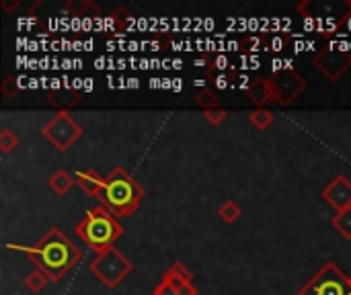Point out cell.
Wrapping results in <instances>:
<instances>
[{"label": "cell", "instance_id": "6da1fadb", "mask_svg": "<svg viewBox=\"0 0 351 295\" xmlns=\"http://www.w3.org/2000/svg\"><path fill=\"white\" fill-rule=\"evenodd\" d=\"M78 234L84 236L90 244H95L99 248V246L107 244L113 238V234H117V230H113L111 220L103 211H93L90 218L86 220V224L78 228Z\"/></svg>", "mask_w": 351, "mask_h": 295}, {"label": "cell", "instance_id": "7a4b0ae2", "mask_svg": "<svg viewBox=\"0 0 351 295\" xmlns=\"http://www.w3.org/2000/svg\"><path fill=\"white\" fill-rule=\"evenodd\" d=\"M39 255H41V265L53 275H58L64 267H68V242L43 246Z\"/></svg>", "mask_w": 351, "mask_h": 295}, {"label": "cell", "instance_id": "3957f363", "mask_svg": "<svg viewBox=\"0 0 351 295\" xmlns=\"http://www.w3.org/2000/svg\"><path fill=\"white\" fill-rule=\"evenodd\" d=\"M132 193H134V185L130 179H113L111 183H107V201L117 207V209H125L132 203Z\"/></svg>", "mask_w": 351, "mask_h": 295}, {"label": "cell", "instance_id": "277c9868", "mask_svg": "<svg viewBox=\"0 0 351 295\" xmlns=\"http://www.w3.org/2000/svg\"><path fill=\"white\" fill-rule=\"evenodd\" d=\"M313 294L315 295H346L343 292V285L339 281H321L313 287Z\"/></svg>", "mask_w": 351, "mask_h": 295}, {"label": "cell", "instance_id": "5b68a950", "mask_svg": "<svg viewBox=\"0 0 351 295\" xmlns=\"http://www.w3.org/2000/svg\"><path fill=\"white\" fill-rule=\"evenodd\" d=\"M341 218H343V220H348V224H343V222H335V224L341 228V232L346 230V236H351V211H343V214H341Z\"/></svg>", "mask_w": 351, "mask_h": 295}, {"label": "cell", "instance_id": "8992f818", "mask_svg": "<svg viewBox=\"0 0 351 295\" xmlns=\"http://www.w3.org/2000/svg\"><path fill=\"white\" fill-rule=\"evenodd\" d=\"M222 216H224V220H234V218L239 216V209H237L234 205H226V207L222 209Z\"/></svg>", "mask_w": 351, "mask_h": 295}, {"label": "cell", "instance_id": "52a82bcc", "mask_svg": "<svg viewBox=\"0 0 351 295\" xmlns=\"http://www.w3.org/2000/svg\"><path fill=\"white\" fill-rule=\"evenodd\" d=\"M216 66H218L220 70H224V68L228 66V57H226V55H218V57H216Z\"/></svg>", "mask_w": 351, "mask_h": 295}, {"label": "cell", "instance_id": "ba28073f", "mask_svg": "<svg viewBox=\"0 0 351 295\" xmlns=\"http://www.w3.org/2000/svg\"><path fill=\"white\" fill-rule=\"evenodd\" d=\"M107 62H109L107 57H97V60H95V68H97V70H103V68H107V66H105Z\"/></svg>", "mask_w": 351, "mask_h": 295}, {"label": "cell", "instance_id": "9c48e42d", "mask_svg": "<svg viewBox=\"0 0 351 295\" xmlns=\"http://www.w3.org/2000/svg\"><path fill=\"white\" fill-rule=\"evenodd\" d=\"M216 86H218V88H226V86H228V78H226V76H218V78H216Z\"/></svg>", "mask_w": 351, "mask_h": 295}, {"label": "cell", "instance_id": "30bf717a", "mask_svg": "<svg viewBox=\"0 0 351 295\" xmlns=\"http://www.w3.org/2000/svg\"><path fill=\"white\" fill-rule=\"evenodd\" d=\"M271 47H274L276 51H282V47H284V41H282L280 37H276V39L271 41Z\"/></svg>", "mask_w": 351, "mask_h": 295}, {"label": "cell", "instance_id": "8fae6325", "mask_svg": "<svg viewBox=\"0 0 351 295\" xmlns=\"http://www.w3.org/2000/svg\"><path fill=\"white\" fill-rule=\"evenodd\" d=\"M284 66H286V62H284V60H274V62H271V68H274V72L282 70Z\"/></svg>", "mask_w": 351, "mask_h": 295}, {"label": "cell", "instance_id": "7c38bea8", "mask_svg": "<svg viewBox=\"0 0 351 295\" xmlns=\"http://www.w3.org/2000/svg\"><path fill=\"white\" fill-rule=\"evenodd\" d=\"M62 68H64V70H70V68H74V60H70V57L62 60Z\"/></svg>", "mask_w": 351, "mask_h": 295}, {"label": "cell", "instance_id": "4fadbf2b", "mask_svg": "<svg viewBox=\"0 0 351 295\" xmlns=\"http://www.w3.org/2000/svg\"><path fill=\"white\" fill-rule=\"evenodd\" d=\"M125 82H128L130 88H138V86H140V80H138V78H128Z\"/></svg>", "mask_w": 351, "mask_h": 295}, {"label": "cell", "instance_id": "5bb4252c", "mask_svg": "<svg viewBox=\"0 0 351 295\" xmlns=\"http://www.w3.org/2000/svg\"><path fill=\"white\" fill-rule=\"evenodd\" d=\"M138 68H142V70H148V68H152V62H148V60H140Z\"/></svg>", "mask_w": 351, "mask_h": 295}, {"label": "cell", "instance_id": "9a60e30c", "mask_svg": "<svg viewBox=\"0 0 351 295\" xmlns=\"http://www.w3.org/2000/svg\"><path fill=\"white\" fill-rule=\"evenodd\" d=\"M183 88V80L181 78H175L173 80V90H181Z\"/></svg>", "mask_w": 351, "mask_h": 295}, {"label": "cell", "instance_id": "2e32d148", "mask_svg": "<svg viewBox=\"0 0 351 295\" xmlns=\"http://www.w3.org/2000/svg\"><path fill=\"white\" fill-rule=\"evenodd\" d=\"M37 86H41V80H37V78H29V88H37Z\"/></svg>", "mask_w": 351, "mask_h": 295}, {"label": "cell", "instance_id": "e0dca14e", "mask_svg": "<svg viewBox=\"0 0 351 295\" xmlns=\"http://www.w3.org/2000/svg\"><path fill=\"white\" fill-rule=\"evenodd\" d=\"M82 88L88 92V90H93V80L90 78H84V84H82Z\"/></svg>", "mask_w": 351, "mask_h": 295}, {"label": "cell", "instance_id": "ac0fdd59", "mask_svg": "<svg viewBox=\"0 0 351 295\" xmlns=\"http://www.w3.org/2000/svg\"><path fill=\"white\" fill-rule=\"evenodd\" d=\"M82 84H84L82 78H74V80H72V86H74V88H82Z\"/></svg>", "mask_w": 351, "mask_h": 295}, {"label": "cell", "instance_id": "d6986e66", "mask_svg": "<svg viewBox=\"0 0 351 295\" xmlns=\"http://www.w3.org/2000/svg\"><path fill=\"white\" fill-rule=\"evenodd\" d=\"M150 86H152V88H158V86H162V80H158V78H152V80H150Z\"/></svg>", "mask_w": 351, "mask_h": 295}, {"label": "cell", "instance_id": "ffe728a7", "mask_svg": "<svg viewBox=\"0 0 351 295\" xmlns=\"http://www.w3.org/2000/svg\"><path fill=\"white\" fill-rule=\"evenodd\" d=\"M162 88H173V80L171 78H162Z\"/></svg>", "mask_w": 351, "mask_h": 295}, {"label": "cell", "instance_id": "44dd1931", "mask_svg": "<svg viewBox=\"0 0 351 295\" xmlns=\"http://www.w3.org/2000/svg\"><path fill=\"white\" fill-rule=\"evenodd\" d=\"M93 45H95V41H93V39H86V41H84V49H86V51H90V49H93Z\"/></svg>", "mask_w": 351, "mask_h": 295}, {"label": "cell", "instance_id": "7402d4cb", "mask_svg": "<svg viewBox=\"0 0 351 295\" xmlns=\"http://www.w3.org/2000/svg\"><path fill=\"white\" fill-rule=\"evenodd\" d=\"M282 23H284V27H290V21H288V18H284ZM271 25H280V21H278V18H274V21H271Z\"/></svg>", "mask_w": 351, "mask_h": 295}, {"label": "cell", "instance_id": "603a6c76", "mask_svg": "<svg viewBox=\"0 0 351 295\" xmlns=\"http://www.w3.org/2000/svg\"><path fill=\"white\" fill-rule=\"evenodd\" d=\"M226 49H239V43L237 41H228L226 43Z\"/></svg>", "mask_w": 351, "mask_h": 295}, {"label": "cell", "instance_id": "cb8c5ba5", "mask_svg": "<svg viewBox=\"0 0 351 295\" xmlns=\"http://www.w3.org/2000/svg\"><path fill=\"white\" fill-rule=\"evenodd\" d=\"M173 68H175V70H181V68H183V62H181V60H173Z\"/></svg>", "mask_w": 351, "mask_h": 295}, {"label": "cell", "instance_id": "d4e9b609", "mask_svg": "<svg viewBox=\"0 0 351 295\" xmlns=\"http://www.w3.org/2000/svg\"><path fill=\"white\" fill-rule=\"evenodd\" d=\"M60 82H62V80H58V78H51V88H60Z\"/></svg>", "mask_w": 351, "mask_h": 295}, {"label": "cell", "instance_id": "484cf974", "mask_svg": "<svg viewBox=\"0 0 351 295\" xmlns=\"http://www.w3.org/2000/svg\"><path fill=\"white\" fill-rule=\"evenodd\" d=\"M204 64H206L204 60H195V66H197V68H204Z\"/></svg>", "mask_w": 351, "mask_h": 295}, {"label": "cell", "instance_id": "4316f807", "mask_svg": "<svg viewBox=\"0 0 351 295\" xmlns=\"http://www.w3.org/2000/svg\"><path fill=\"white\" fill-rule=\"evenodd\" d=\"M193 84H195V86H204L206 82H204V80H197V78H195V80H193Z\"/></svg>", "mask_w": 351, "mask_h": 295}]
</instances>
